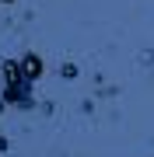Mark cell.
Returning a JSON list of instances; mask_svg holds the SVG:
<instances>
[{"label":"cell","mask_w":154,"mask_h":157,"mask_svg":"<svg viewBox=\"0 0 154 157\" xmlns=\"http://www.w3.org/2000/svg\"><path fill=\"white\" fill-rule=\"evenodd\" d=\"M0 4H7V7H11V4H14V0H0Z\"/></svg>","instance_id":"obj_5"},{"label":"cell","mask_w":154,"mask_h":157,"mask_svg":"<svg viewBox=\"0 0 154 157\" xmlns=\"http://www.w3.org/2000/svg\"><path fill=\"white\" fill-rule=\"evenodd\" d=\"M21 70H25V77L35 84V80L42 77V70H46V63H42L39 52H25V56H21Z\"/></svg>","instance_id":"obj_2"},{"label":"cell","mask_w":154,"mask_h":157,"mask_svg":"<svg viewBox=\"0 0 154 157\" xmlns=\"http://www.w3.org/2000/svg\"><path fill=\"white\" fill-rule=\"evenodd\" d=\"M4 150H11V140H7V136H0V154Z\"/></svg>","instance_id":"obj_4"},{"label":"cell","mask_w":154,"mask_h":157,"mask_svg":"<svg viewBox=\"0 0 154 157\" xmlns=\"http://www.w3.org/2000/svg\"><path fill=\"white\" fill-rule=\"evenodd\" d=\"M4 105H7V101H0V112H4Z\"/></svg>","instance_id":"obj_6"},{"label":"cell","mask_w":154,"mask_h":157,"mask_svg":"<svg viewBox=\"0 0 154 157\" xmlns=\"http://www.w3.org/2000/svg\"><path fill=\"white\" fill-rule=\"evenodd\" d=\"M60 77L63 80H74L77 77V67H74V63H63V67H60Z\"/></svg>","instance_id":"obj_3"},{"label":"cell","mask_w":154,"mask_h":157,"mask_svg":"<svg viewBox=\"0 0 154 157\" xmlns=\"http://www.w3.org/2000/svg\"><path fill=\"white\" fill-rule=\"evenodd\" d=\"M0 77H4V101L11 108H35V98H32V80L25 77L21 70V59H4L0 63Z\"/></svg>","instance_id":"obj_1"}]
</instances>
